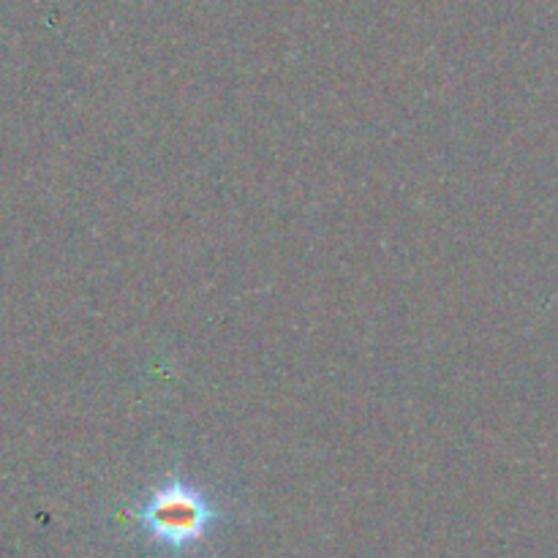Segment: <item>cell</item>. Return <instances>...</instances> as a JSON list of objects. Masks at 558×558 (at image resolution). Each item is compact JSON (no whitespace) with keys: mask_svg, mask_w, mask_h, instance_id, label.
<instances>
[{"mask_svg":"<svg viewBox=\"0 0 558 558\" xmlns=\"http://www.w3.org/2000/svg\"><path fill=\"white\" fill-rule=\"evenodd\" d=\"M134 521L153 545L178 556L210 534L218 510L210 496L202 494L196 485L172 477L136 507Z\"/></svg>","mask_w":558,"mask_h":558,"instance_id":"1","label":"cell"}]
</instances>
